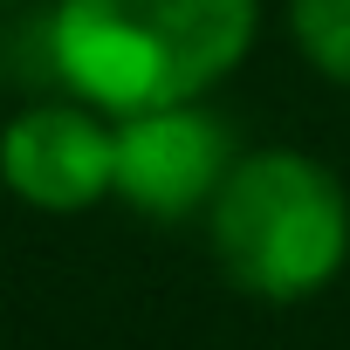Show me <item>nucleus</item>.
Returning a JSON list of instances; mask_svg holds the SVG:
<instances>
[{
  "label": "nucleus",
  "instance_id": "6",
  "mask_svg": "<svg viewBox=\"0 0 350 350\" xmlns=\"http://www.w3.org/2000/svg\"><path fill=\"white\" fill-rule=\"evenodd\" d=\"M0 8H14V0H0Z\"/></svg>",
  "mask_w": 350,
  "mask_h": 350
},
{
  "label": "nucleus",
  "instance_id": "1",
  "mask_svg": "<svg viewBox=\"0 0 350 350\" xmlns=\"http://www.w3.org/2000/svg\"><path fill=\"white\" fill-rule=\"evenodd\" d=\"M261 35V0H62L49 62L103 117L206 103Z\"/></svg>",
  "mask_w": 350,
  "mask_h": 350
},
{
  "label": "nucleus",
  "instance_id": "5",
  "mask_svg": "<svg viewBox=\"0 0 350 350\" xmlns=\"http://www.w3.org/2000/svg\"><path fill=\"white\" fill-rule=\"evenodd\" d=\"M288 35L316 76L350 90V0H288Z\"/></svg>",
  "mask_w": 350,
  "mask_h": 350
},
{
  "label": "nucleus",
  "instance_id": "3",
  "mask_svg": "<svg viewBox=\"0 0 350 350\" xmlns=\"http://www.w3.org/2000/svg\"><path fill=\"white\" fill-rule=\"evenodd\" d=\"M117 124V200L144 220H206L213 193L227 186V172L241 158L234 124L206 103H165Z\"/></svg>",
  "mask_w": 350,
  "mask_h": 350
},
{
  "label": "nucleus",
  "instance_id": "2",
  "mask_svg": "<svg viewBox=\"0 0 350 350\" xmlns=\"http://www.w3.org/2000/svg\"><path fill=\"white\" fill-rule=\"evenodd\" d=\"M206 241L241 295L309 302L350 261V193L323 158L295 144L241 151L206 206Z\"/></svg>",
  "mask_w": 350,
  "mask_h": 350
},
{
  "label": "nucleus",
  "instance_id": "4",
  "mask_svg": "<svg viewBox=\"0 0 350 350\" xmlns=\"http://www.w3.org/2000/svg\"><path fill=\"white\" fill-rule=\"evenodd\" d=\"M0 186L35 213H90L117 186V124L83 96H42L0 124Z\"/></svg>",
  "mask_w": 350,
  "mask_h": 350
}]
</instances>
